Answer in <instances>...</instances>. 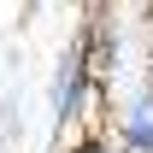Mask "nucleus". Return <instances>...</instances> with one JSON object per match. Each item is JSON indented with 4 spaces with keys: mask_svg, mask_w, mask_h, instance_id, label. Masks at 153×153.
Segmentation results:
<instances>
[{
    "mask_svg": "<svg viewBox=\"0 0 153 153\" xmlns=\"http://www.w3.org/2000/svg\"><path fill=\"white\" fill-rule=\"evenodd\" d=\"M94 82H100V76H94V65H88L82 36H76L71 53H65V65H59V76H53V112L59 118H76V112H82V94H88Z\"/></svg>",
    "mask_w": 153,
    "mask_h": 153,
    "instance_id": "nucleus-1",
    "label": "nucleus"
},
{
    "mask_svg": "<svg viewBox=\"0 0 153 153\" xmlns=\"http://www.w3.org/2000/svg\"><path fill=\"white\" fill-rule=\"evenodd\" d=\"M76 153H124V147H106V141H82Z\"/></svg>",
    "mask_w": 153,
    "mask_h": 153,
    "instance_id": "nucleus-3",
    "label": "nucleus"
},
{
    "mask_svg": "<svg viewBox=\"0 0 153 153\" xmlns=\"http://www.w3.org/2000/svg\"><path fill=\"white\" fill-rule=\"evenodd\" d=\"M118 147L124 153H153V94H141L118 112Z\"/></svg>",
    "mask_w": 153,
    "mask_h": 153,
    "instance_id": "nucleus-2",
    "label": "nucleus"
}]
</instances>
